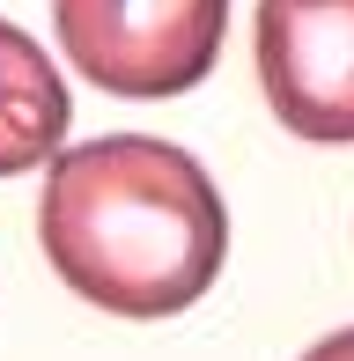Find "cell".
Segmentation results:
<instances>
[{
	"mask_svg": "<svg viewBox=\"0 0 354 361\" xmlns=\"http://www.w3.org/2000/svg\"><path fill=\"white\" fill-rule=\"evenodd\" d=\"M259 89L295 140H354V0H259Z\"/></svg>",
	"mask_w": 354,
	"mask_h": 361,
	"instance_id": "3957f363",
	"label": "cell"
},
{
	"mask_svg": "<svg viewBox=\"0 0 354 361\" xmlns=\"http://www.w3.org/2000/svg\"><path fill=\"white\" fill-rule=\"evenodd\" d=\"M37 236L52 273L111 317H177L229 258L221 192L177 140L104 133L44 170Z\"/></svg>",
	"mask_w": 354,
	"mask_h": 361,
	"instance_id": "6da1fadb",
	"label": "cell"
},
{
	"mask_svg": "<svg viewBox=\"0 0 354 361\" xmlns=\"http://www.w3.org/2000/svg\"><path fill=\"white\" fill-rule=\"evenodd\" d=\"M303 361H354V324H347V332H332V339H317Z\"/></svg>",
	"mask_w": 354,
	"mask_h": 361,
	"instance_id": "5b68a950",
	"label": "cell"
},
{
	"mask_svg": "<svg viewBox=\"0 0 354 361\" xmlns=\"http://www.w3.org/2000/svg\"><path fill=\"white\" fill-rule=\"evenodd\" d=\"M67 67L104 96H185L214 74L229 0H52Z\"/></svg>",
	"mask_w": 354,
	"mask_h": 361,
	"instance_id": "7a4b0ae2",
	"label": "cell"
},
{
	"mask_svg": "<svg viewBox=\"0 0 354 361\" xmlns=\"http://www.w3.org/2000/svg\"><path fill=\"white\" fill-rule=\"evenodd\" d=\"M67 81L44 59L37 37H23L15 23H0V177H23L37 162H59L67 140Z\"/></svg>",
	"mask_w": 354,
	"mask_h": 361,
	"instance_id": "277c9868",
	"label": "cell"
}]
</instances>
